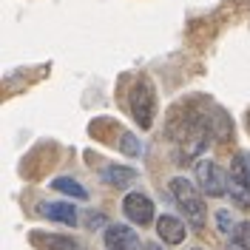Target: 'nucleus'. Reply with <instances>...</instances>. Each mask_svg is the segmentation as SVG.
Segmentation results:
<instances>
[{
    "label": "nucleus",
    "instance_id": "0eeeda50",
    "mask_svg": "<svg viewBox=\"0 0 250 250\" xmlns=\"http://www.w3.org/2000/svg\"><path fill=\"white\" fill-rule=\"evenodd\" d=\"M156 233L162 242H168V245H182L185 242V225H182V219L176 216H159L156 219Z\"/></svg>",
    "mask_w": 250,
    "mask_h": 250
},
{
    "label": "nucleus",
    "instance_id": "f257e3e1",
    "mask_svg": "<svg viewBox=\"0 0 250 250\" xmlns=\"http://www.w3.org/2000/svg\"><path fill=\"white\" fill-rule=\"evenodd\" d=\"M168 190H171V199L182 210L188 225L193 230H205L208 213H205V199H202V193H199V188H193V182L185 179V176H173L171 182H168Z\"/></svg>",
    "mask_w": 250,
    "mask_h": 250
},
{
    "label": "nucleus",
    "instance_id": "ddd939ff",
    "mask_svg": "<svg viewBox=\"0 0 250 250\" xmlns=\"http://www.w3.org/2000/svg\"><path fill=\"white\" fill-rule=\"evenodd\" d=\"M120 151L128 156H140L142 154V142L134 134H120Z\"/></svg>",
    "mask_w": 250,
    "mask_h": 250
},
{
    "label": "nucleus",
    "instance_id": "9d476101",
    "mask_svg": "<svg viewBox=\"0 0 250 250\" xmlns=\"http://www.w3.org/2000/svg\"><path fill=\"white\" fill-rule=\"evenodd\" d=\"M100 179H103L105 185L125 188L128 182H134V179H137V171H134V168H123V165H108L105 171L100 173Z\"/></svg>",
    "mask_w": 250,
    "mask_h": 250
},
{
    "label": "nucleus",
    "instance_id": "423d86ee",
    "mask_svg": "<svg viewBox=\"0 0 250 250\" xmlns=\"http://www.w3.org/2000/svg\"><path fill=\"white\" fill-rule=\"evenodd\" d=\"M105 248L108 250H140V239L128 225H108L105 228Z\"/></svg>",
    "mask_w": 250,
    "mask_h": 250
},
{
    "label": "nucleus",
    "instance_id": "20e7f679",
    "mask_svg": "<svg viewBox=\"0 0 250 250\" xmlns=\"http://www.w3.org/2000/svg\"><path fill=\"white\" fill-rule=\"evenodd\" d=\"M230 199L239 208H250V156L236 154L230 162Z\"/></svg>",
    "mask_w": 250,
    "mask_h": 250
},
{
    "label": "nucleus",
    "instance_id": "7ed1b4c3",
    "mask_svg": "<svg viewBox=\"0 0 250 250\" xmlns=\"http://www.w3.org/2000/svg\"><path fill=\"white\" fill-rule=\"evenodd\" d=\"M196 182L205 196H225L230 190V176L219 168L213 159H199L196 162Z\"/></svg>",
    "mask_w": 250,
    "mask_h": 250
},
{
    "label": "nucleus",
    "instance_id": "dca6fc26",
    "mask_svg": "<svg viewBox=\"0 0 250 250\" xmlns=\"http://www.w3.org/2000/svg\"><path fill=\"white\" fill-rule=\"evenodd\" d=\"M193 250H199V248H193Z\"/></svg>",
    "mask_w": 250,
    "mask_h": 250
},
{
    "label": "nucleus",
    "instance_id": "f03ea898",
    "mask_svg": "<svg viewBox=\"0 0 250 250\" xmlns=\"http://www.w3.org/2000/svg\"><path fill=\"white\" fill-rule=\"evenodd\" d=\"M154 85L148 77H140L128 94V108H131V117L137 120V125L145 131L154 125Z\"/></svg>",
    "mask_w": 250,
    "mask_h": 250
},
{
    "label": "nucleus",
    "instance_id": "2eb2a0df",
    "mask_svg": "<svg viewBox=\"0 0 250 250\" xmlns=\"http://www.w3.org/2000/svg\"><path fill=\"white\" fill-rule=\"evenodd\" d=\"M145 250H159V245H154V242H151V245H145Z\"/></svg>",
    "mask_w": 250,
    "mask_h": 250
},
{
    "label": "nucleus",
    "instance_id": "9b49d317",
    "mask_svg": "<svg viewBox=\"0 0 250 250\" xmlns=\"http://www.w3.org/2000/svg\"><path fill=\"white\" fill-rule=\"evenodd\" d=\"M54 190H60V193H68V196H74V199H88V190L80 185L77 179H68V176H57L54 182H51Z\"/></svg>",
    "mask_w": 250,
    "mask_h": 250
},
{
    "label": "nucleus",
    "instance_id": "4468645a",
    "mask_svg": "<svg viewBox=\"0 0 250 250\" xmlns=\"http://www.w3.org/2000/svg\"><path fill=\"white\" fill-rule=\"evenodd\" d=\"M216 225H219V233H233L236 225H233V216H230V210H216Z\"/></svg>",
    "mask_w": 250,
    "mask_h": 250
},
{
    "label": "nucleus",
    "instance_id": "f8f14e48",
    "mask_svg": "<svg viewBox=\"0 0 250 250\" xmlns=\"http://www.w3.org/2000/svg\"><path fill=\"white\" fill-rule=\"evenodd\" d=\"M228 250H250V222H239L228 239Z\"/></svg>",
    "mask_w": 250,
    "mask_h": 250
},
{
    "label": "nucleus",
    "instance_id": "6e6552de",
    "mask_svg": "<svg viewBox=\"0 0 250 250\" xmlns=\"http://www.w3.org/2000/svg\"><path fill=\"white\" fill-rule=\"evenodd\" d=\"M40 210L51 222H60V225H68V228L77 225V208L68 202H46V205H40Z\"/></svg>",
    "mask_w": 250,
    "mask_h": 250
},
{
    "label": "nucleus",
    "instance_id": "39448f33",
    "mask_svg": "<svg viewBox=\"0 0 250 250\" xmlns=\"http://www.w3.org/2000/svg\"><path fill=\"white\" fill-rule=\"evenodd\" d=\"M123 210H125V216L131 219L137 228H145V225H151V222H154V202H151L145 193H140V190L125 193Z\"/></svg>",
    "mask_w": 250,
    "mask_h": 250
},
{
    "label": "nucleus",
    "instance_id": "1a4fd4ad",
    "mask_svg": "<svg viewBox=\"0 0 250 250\" xmlns=\"http://www.w3.org/2000/svg\"><path fill=\"white\" fill-rule=\"evenodd\" d=\"M34 248L37 250H85L77 239H68V236H43V233H34L31 236Z\"/></svg>",
    "mask_w": 250,
    "mask_h": 250
}]
</instances>
